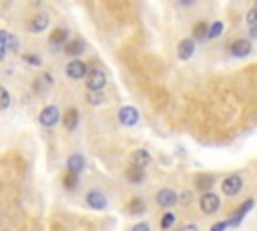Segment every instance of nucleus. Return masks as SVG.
Instances as JSON below:
<instances>
[{"label":"nucleus","mask_w":257,"mask_h":231,"mask_svg":"<svg viewBox=\"0 0 257 231\" xmlns=\"http://www.w3.org/2000/svg\"><path fill=\"white\" fill-rule=\"evenodd\" d=\"M133 229H135V231H149V225H147V223H139V225H135Z\"/></svg>","instance_id":"34"},{"label":"nucleus","mask_w":257,"mask_h":231,"mask_svg":"<svg viewBox=\"0 0 257 231\" xmlns=\"http://www.w3.org/2000/svg\"><path fill=\"white\" fill-rule=\"evenodd\" d=\"M207 33H209V24L207 22H197V26L193 28V37H195L197 40H203V38H207Z\"/></svg>","instance_id":"20"},{"label":"nucleus","mask_w":257,"mask_h":231,"mask_svg":"<svg viewBox=\"0 0 257 231\" xmlns=\"http://www.w3.org/2000/svg\"><path fill=\"white\" fill-rule=\"evenodd\" d=\"M177 2H179L181 6H193V4L197 2V0H177Z\"/></svg>","instance_id":"31"},{"label":"nucleus","mask_w":257,"mask_h":231,"mask_svg":"<svg viewBox=\"0 0 257 231\" xmlns=\"http://www.w3.org/2000/svg\"><path fill=\"white\" fill-rule=\"evenodd\" d=\"M119 121H121L125 127L137 125V121H139V111H137L135 107H123V109L119 111Z\"/></svg>","instance_id":"6"},{"label":"nucleus","mask_w":257,"mask_h":231,"mask_svg":"<svg viewBox=\"0 0 257 231\" xmlns=\"http://www.w3.org/2000/svg\"><path fill=\"white\" fill-rule=\"evenodd\" d=\"M173 223H175V213H171V211H169V213H165V215H163V221H161V227H163V229H169Z\"/></svg>","instance_id":"26"},{"label":"nucleus","mask_w":257,"mask_h":231,"mask_svg":"<svg viewBox=\"0 0 257 231\" xmlns=\"http://www.w3.org/2000/svg\"><path fill=\"white\" fill-rule=\"evenodd\" d=\"M213 185V177L211 175H199L197 177V187L199 189H211Z\"/></svg>","instance_id":"24"},{"label":"nucleus","mask_w":257,"mask_h":231,"mask_svg":"<svg viewBox=\"0 0 257 231\" xmlns=\"http://www.w3.org/2000/svg\"><path fill=\"white\" fill-rule=\"evenodd\" d=\"M105 84H107V77H105L103 71L94 69V71H88V73H86V86H88L90 93H99V91H103Z\"/></svg>","instance_id":"1"},{"label":"nucleus","mask_w":257,"mask_h":231,"mask_svg":"<svg viewBox=\"0 0 257 231\" xmlns=\"http://www.w3.org/2000/svg\"><path fill=\"white\" fill-rule=\"evenodd\" d=\"M77 125H79V113H77V109H69L64 113V127L69 131H75Z\"/></svg>","instance_id":"16"},{"label":"nucleus","mask_w":257,"mask_h":231,"mask_svg":"<svg viewBox=\"0 0 257 231\" xmlns=\"http://www.w3.org/2000/svg\"><path fill=\"white\" fill-rule=\"evenodd\" d=\"M48 22H50L48 14H46V12H39L35 18L30 20L28 31H30V33H41V31H44V28L48 26Z\"/></svg>","instance_id":"10"},{"label":"nucleus","mask_w":257,"mask_h":231,"mask_svg":"<svg viewBox=\"0 0 257 231\" xmlns=\"http://www.w3.org/2000/svg\"><path fill=\"white\" fill-rule=\"evenodd\" d=\"M229 50H231L233 56H237V59H243V56H247V54L251 52V42H249V40H243V38H241V40H235Z\"/></svg>","instance_id":"12"},{"label":"nucleus","mask_w":257,"mask_h":231,"mask_svg":"<svg viewBox=\"0 0 257 231\" xmlns=\"http://www.w3.org/2000/svg\"><path fill=\"white\" fill-rule=\"evenodd\" d=\"M253 205H255V201H253V199H247L245 203H243V205L235 211V217H233V219H229V225H233V227H235V225H239V223H241V219H243V217H245V215L253 209Z\"/></svg>","instance_id":"13"},{"label":"nucleus","mask_w":257,"mask_h":231,"mask_svg":"<svg viewBox=\"0 0 257 231\" xmlns=\"http://www.w3.org/2000/svg\"><path fill=\"white\" fill-rule=\"evenodd\" d=\"M41 125H44V127H54L56 123H58V119H60V111L54 107V105H50V107H44L43 111H41Z\"/></svg>","instance_id":"4"},{"label":"nucleus","mask_w":257,"mask_h":231,"mask_svg":"<svg viewBox=\"0 0 257 231\" xmlns=\"http://www.w3.org/2000/svg\"><path fill=\"white\" fill-rule=\"evenodd\" d=\"M225 227H229V221H221V223H215L211 229H213V231H219V229H225Z\"/></svg>","instance_id":"29"},{"label":"nucleus","mask_w":257,"mask_h":231,"mask_svg":"<svg viewBox=\"0 0 257 231\" xmlns=\"http://www.w3.org/2000/svg\"><path fill=\"white\" fill-rule=\"evenodd\" d=\"M193 52H195V42H193L191 38H185L179 42V48H177V54H179V59L181 61H189Z\"/></svg>","instance_id":"11"},{"label":"nucleus","mask_w":257,"mask_h":231,"mask_svg":"<svg viewBox=\"0 0 257 231\" xmlns=\"http://www.w3.org/2000/svg\"><path fill=\"white\" fill-rule=\"evenodd\" d=\"M249 35H251V38H257V20L251 24V31H249Z\"/></svg>","instance_id":"33"},{"label":"nucleus","mask_w":257,"mask_h":231,"mask_svg":"<svg viewBox=\"0 0 257 231\" xmlns=\"http://www.w3.org/2000/svg\"><path fill=\"white\" fill-rule=\"evenodd\" d=\"M67 167H69V171H73V173H81V171L85 169V159H83L81 155H73V157H69Z\"/></svg>","instance_id":"19"},{"label":"nucleus","mask_w":257,"mask_h":231,"mask_svg":"<svg viewBox=\"0 0 257 231\" xmlns=\"http://www.w3.org/2000/svg\"><path fill=\"white\" fill-rule=\"evenodd\" d=\"M223 33V22H213L211 26H209V33H207V38H217L219 35Z\"/></svg>","instance_id":"22"},{"label":"nucleus","mask_w":257,"mask_h":231,"mask_svg":"<svg viewBox=\"0 0 257 231\" xmlns=\"http://www.w3.org/2000/svg\"><path fill=\"white\" fill-rule=\"evenodd\" d=\"M189 201H191V193H183V195H181V203H183V205H189Z\"/></svg>","instance_id":"32"},{"label":"nucleus","mask_w":257,"mask_h":231,"mask_svg":"<svg viewBox=\"0 0 257 231\" xmlns=\"http://www.w3.org/2000/svg\"><path fill=\"white\" fill-rule=\"evenodd\" d=\"M18 48V40L6 33V31H0V59H4L8 50H16Z\"/></svg>","instance_id":"5"},{"label":"nucleus","mask_w":257,"mask_h":231,"mask_svg":"<svg viewBox=\"0 0 257 231\" xmlns=\"http://www.w3.org/2000/svg\"><path fill=\"white\" fill-rule=\"evenodd\" d=\"M199 205H201V211L211 215L215 213L219 207H221V199L215 195V193H203L201 199H199Z\"/></svg>","instance_id":"2"},{"label":"nucleus","mask_w":257,"mask_h":231,"mask_svg":"<svg viewBox=\"0 0 257 231\" xmlns=\"http://www.w3.org/2000/svg\"><path fill=\"white\" fill-rule=\"evenodd\" d=\"M8 105H10V95H8V91L4 89V86H0V111L8 109Z\"/></svg>","instance_id":"23"},{"label":"nucleus","mask_w":257,"mask_h":231,"mask_svg":"<svg viewBox=\"0 0 257 231\" xmlns=\"http://www.w3.org/2000/svg\"><path fill=\"white\" fill-rule=\"evenodd\" d=\"M127 177H128V181H133V183L139 185V183L145 179V169L131 165V167H128V171H127Z\"/></svg>","instance_id":"17"},{"label":"nucleus","mask_w":257,"mask_h":231,"mask_svg":"<svg viewBox=\"0 0 257 231\" xmlns=\"http://www.w3.org/2000/svg\"><path fill=\"white\" fill-rule=\"evenodd\" d=\"M77 177H79V173L69 171V175L64 177V187H67V189H75L77 187Z\"/></svg>","instance_id":"25"},{"label":"nucleus","mask_w":257,"mask_h":231,"mask_svg":"<svg viewBox=\"0 0 257 231\" xmlns=\"http://www.w3.org/2000/svg\"><path fill=\"white\" fill-rule=\"evenodd\" d=\"M24 61H26L28 65H35V67H41V59H39V56H24Z\"/></svg>","instance_id":"28"},{"label":"nucleus","mask_w":257,"mask_h":231,"mask_svg":"<svg viewBox=\"0 0 257 231\" xmlns=\"http://www.w3.org/2000/svg\"><path fill=\"white\" fill-rule=\"evenodd\" d=\"M145 207H147V205H145V201L139 199V197L133 199L131 203H128V211H131L133 215H141V213H145Z\"/></svg>","instance_id":"21"},{"label":"nucleus","mask_w":257,"mask_h":231,"mask_svg":"<svg viewBox=\"0 0 257 231\" xmlns=\"http://www.w3.org/2000/svg\"><path fill=\"white\" fill-rule=\"evenodd\" d=\"M67 37H69V31L67 28H56V31L50 35V44H54V46H60V44H64L67 42Z\"/></svg>","instance_id":"18"},{"label":"nucleus","mask_w":257,"mask_h":231,"mask_svg":"<svg viewBox=\"0 0 257 231\" xmlns=\"http://www.w3.org/2000/svg\"><path fill=\"white\" fill-rule=\"evenodd\" d=\"M86 73H88L86 65H85L83 61H79V59H75V61H71V63L67 65V75H69L71 78H75V80L86 77Z\"/></svg>","instance_id":"8"},{"label":"nucleus","mask_w":257,"mask_h":231,"mask_svg":"<svg viewBox=\"0 0 257 231\" xmlns=\"http://www.w3.org/2000/svg\"><path fill=\"white\" fill-rule=\"evenodd\" d=\"M83 50H85V42L81 40V38H77V40H71V42H67L64 44V52H67L69 56H81L83 54Z\"/></svg>","instance_id":"15"},{"label":"nucleus","mask_w":257,"mask_h":231,"mask_svg":"<svg viewBox=\"0 0 257 231\" xmlns=\"http://www.w3.org/2000/svg\"><path fill=\"white\" fill-rule=\"evenodd\" d=\"M86 203H88V207H92V209H96V211H101V209L107 207V197H105L101 191L92 189V191L86 193Z\"/></svg>","instance_id":"7"},{"label":"nucleus","mask_w":257,"mask_h":231,"mask_svg":"<svg viewBox=\"0 0 257 231\" xmlns=\"http://www.w3.org/2000/svg\"><path fill=\"white\" fill-rule=\"evenodd\" d=\"M88 101H90V105H99L103 99H101L99 95H96V97H94V95H88Z\"/></svg>","instance_id":"30"},{"label":"nucleus","mask_w":257,"mask_h":231,"mask_svg":"<svg viewBox=\"0 0 257 231\" xmlns=\"http://www.w3.org/2000/svg\"><path fill=\"white\" fill-rule=\"evenodd\" d=\"M245 20H247V24H253L255 20H257V4L247 12V16H245Z\"/></svg>","instance_id":"27"},{"label":"nucleus","mask_w":257,"mask_h":231,"mask_svg":"<svg viewBox=\"0 0 257 231\" xmlns=\"http://www.w3.org/2000/svg\"><path fill=\"white\" fill-rule=\"evenodd\" d=\"M241 187H243V179H241L239 175H229L227 179L221 183V191H223L225 195H229V197L237 195V193L241 191Z\"/></svg>","instance_id":"3"},{"label":"nucleus","mask_w":257,"mask_h":231,"mask_svg":"<svg viewBox=\"0 0 257 231\" xmlns=\"http://www.w3.org/2000/svg\"><path fill=\"white\" fill-rule=\"evenodd\" d=\"M177 201H179V197H177V193L173 189H161L157 193V203L161 207H173Z\"/></svg>","instance_id":"9"},{"label":"nucleus","mask_w":257,"mask_h":231,"mask_svg":"<svg viewBox=\"0 0 257 231\" xmlns=\"http://www.w3.org/2000/svg\"><path fill=\"white\" fill-rule=\"evenodd\" d=\"M149 163H151V155L145 149H139V151H135L131 155V165H135V167L145 169V167H149Z\"/></svg>","instance_id":"14"}]
</instances>
